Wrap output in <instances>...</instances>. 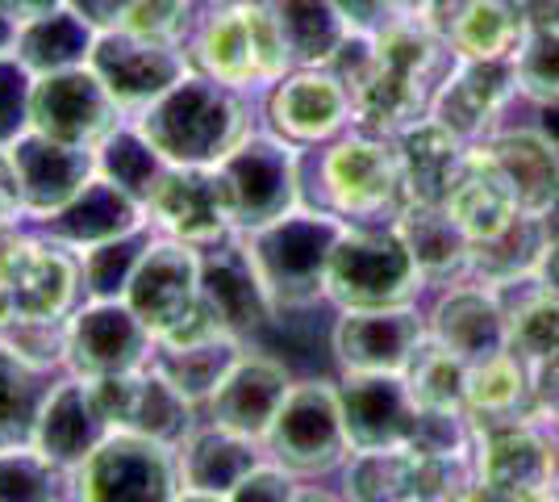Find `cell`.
<instances>
[{"mask_svg": "<svg viewBox=\"0 0 559 502\" xmlns=\"http://www.w3.org/2000/svg\"><path fill=\"white\" fill-rule=\"evenodd\" d=\"M305 201L338 214L350 226L396 222L409 206L396 139L355 126L313 155L305 151Z\"/></svg>", "mask_w": 559, "mask_h": 502, "instance_id": "obj_1", "label": "cell"}, {"mask_svg": "<svg viewBox=\"0 0 559 502\" xmlns=\"http://www.w3.org/2000/svg\"><path fill=\"white\" fill-rule=\"evenodd\" d=\"M130 121L171 167H217L255 130L247 93H234L201 72H188Z\"/></svg>", "mask_w": 559, "mask_h": 502, "instance_id": "obj_2", "label": "cell"}, {"mask_svg": "<svg viewBox=\"0 0 559 502\" xmlns=\"http://www.w3.org/2000/svg\"><path fill=\"white\" fill-rule=\"evenodd\" d=\"M347 226L350 222H343L338 214L305 201L293 214L238 235L280 318L318 311L326 302L330 256Z\"/></svg>", "mask_w": 559, "mask_h": 502, "instance_id": "obj_3", "label": "cell"}, {"mask_svg": "<svg viewBox=\"0 0 559 502\" xmlns=\"http://www.w3.org/2000/svg\"><path fill=\"white\" fill-rule=\"evenodd\" d=\"M185 50L192 59V72L210 75L234 93H267L280 75L293 72L288 47L259 0L213 4L192 25Z\"/></svg>", "mask_w": 559, "mask_h": 502, "instance_id": "obj_4", "label": "cell"}, {"mask_svg": "<svg viewBox=\"0 0 559 502\" xmlns=\"http://www.w3.org/2000/svg\"><path fill=\"white\" fill-rule=\"evenodd\" d=\"M426 293V277L409 256L396 222L347 226L330 256L326 306L334 311H384L414 306Z\"/></svg>", "mask_w": 559, "mask_h": 502, "instance_id": "obj_5", "label": "cell"}, {"mask_svg": "<svg viewBox=\"0 0 559 502\" xmlns=\"http://www.w3.org/2000/svg\"><path fill=\"white\" fill-rule=\"evenodd\" d=\"M263 453L301 481L338 474L350 456L338 382H326V377L293 382L276 423L263 440Z\"/></svg>", "mask_w": 559, "mask_h": 502, "instance_id": "obj_6", "label": "cell"}, {"mask_svg": "<svg viewBox=\"0 0 559 502\" xmlns=\"http://www.w3.org/2000/svg\"><path fill=\"white\" fill-rule=\"evenodd\" d=\"M185 494L171 444L114 431L80 469H71V502H176Z\"/></svg>", "mask_w": 559, "mask_h": 502, "instance_id": "obj_7", "label": "cell"}, {"mask_svg": "<svg viewBox=\"0 0 559 502\" xmlns=\"http://www.w3.org/2000/svg\"><path fill=\"white\" fill-rule=\"evenodd\" d=\"M238 218V235L267 226L305 206V151L284 143L272 130H251L217 164Z\"/></svg>", "mask_w": 559, "mask_h": 502, "instance_id": "obj_8", "label": "cell"}, {"mask_svg": "<svg viewBox=\"0 0 559 502\" xmlns=\"http://www.w3.org/2000/svg\"><path fill=\"white\" fill-rule=\"evenodd\" d=\"M0 289L13 318H68L84 302L80 256L38 226L0 235Z\"/></svg>", "mask_w": 559, "mask_h": 502, "instance_id": "obj_9", "label": "cell"}, {"mask_svg": "<svg viewBox=\"0 0 559 502\" xmlns=\"http://www.w3.org/2000/svg\"><path fill=\"white\" fill-rule=\"evenodd\" d=\"M263 130L318 151L355 130V96L330 68H293L263 93Z\"/></svg>", "mask_w": 559, "mask_h": 502, "instance_id": "obj_10", "label": "cell"}, {"mask_svg": "<svg viewBox=\"0 0 559 502\" xmlns=\"http://www.w3.org/2000/svg\"><path fill=\"white\" fill-rule=\"evenodd\" d=\"M88 68L100 75V84L109 89L117 109L126 121L139 118L146 105H155L159 96L180 84L192 72V59L180 43H159V38H142L134 30H100Z\"/></svg>", "mask_w": 559, "mask_h": 502, "instance_id": "obj_11", "label": "cell"}, {"mask_svg": "<svg viewBox=\"0 0 559 502\" xmlns=\"http://www.w3.org/2000/svg\"><path fill=\"white\" fill-rule=\"evenodd\" d=\"M126 306L139 314L155 339L185 327L201 311V247L151 231L126 289Z\"/></svg>", "mask_w": 559, "mask_h": 502, "instance_id": "obj_12", "label": "cell"}, {"mask_svg": "<svg viewBox=\"0 0 559 502\" xmlns=\"http://www.w3.org/2000/svg\"><path fill=\"white\" fill-rule=\"evenodd\" d=\"M121 121L126 114L117 109V101L93 68L34 75V96H29V130L34 135L96 151Z\"/></svg>", "mask_w": 559, "mask_h": 502, "instance_id": "obj_13", "label": "cell"}, {"mask_svg": "<svg viewBox=\"0 0 559 502\" xmlns=\"http://www.w3.org/2000/svg\"><path fill=\"white\" fill-rule=\"evenodd\" d=\"M155 335L126 302H80L68 314V369L84 382H109L151 364Z\"/></svg>", "mask_w": 559, "mask_h": 502, "instance_id": "obj_14", "label": "cell"}, {"mask_svg": "<svg viewBox=\"0 0 559 502\" xmlns=\"http://www.w3.org/2000/svg\"><path fill=\"white\" fill-rule=\"evenodd\" d=\"M151 231L210 252L238 235V218L217 167H167L164 185L146 201Z\"/></svg>", "mask_w": 559, "mask_h": 502, "instance_id": "obj_15", "label": "cell"}, {"mask_svg": "<svg viewBox=\"0 0 559 502\" xmlns=\"http://www.w3.org/2000/svg\"><path fill=\"white\" fill-rule=\"evenodd\" d=\"M426 343V311L384 306V311H334L330 357L338 373H401Z\"/></svg>", "mask_w": 559, "mask_h": 502, "instance_id": "obj_16", "label": "cell"}, {"mask_svg": "<svg viewBox=\"0 0 559 502\" xmlns=\"http://www.w3.org/2000/svg\"><path fill=\"white\" fill-rule=\"evenodd\" d=\"M480 490L501 502H522L559 481V431L538 419L485 428L476 456Z\"/></svg>", "mask_w": 559, "mask_h": 502, "instance_id": "obj_17", "label": "cell"}, {"mask_svg": "<svg viewBox=\"0 0 559 502\" xmlns=\"http://www.w3.org/2000/svg\"><path fill=\"white\" fill-rule=\"evenodd\" d=\"M350 453H380L414 444L421 407L401 373H338Z\"/></svg>", "mask_w": 559, "mask_h": 502, "instance_id": "obj_18", "label": "cell"}, {"mask_svg": "<svg viewBox=\"0 0 559 502\" xmlns=\"http://www.w3.org/2000/svg\"><path fill=\"white\" fill-rule=\"evenodd\" d=\"M242 352H247V339L230 335L201 306L185 327H176L171 335L155 339L151 364L185 394L192 407L205 410V402L217 394V385L230 377V369L238 364Z\"/></svg>", "mask_w": 559, "mask_h": 502, "instance_id": "obj_19", "label": "cell"}, {"mask_svg": "<svg viewBox=\"0 0 559 502\" xmlns=\"http://www.w3.org/2000/svg\"><path fill=\"white\" fill-rule=\"evenodd\" d=\"M114 435L109 410L100 402L96 382H84L75 373H59L50 382L43 410H38V428H34V448L50 456L59 469H80L88 456Z\"/></svg>", "mask_w": 559, "mask_h": 502, "instance_id": "obj_20", "label": "cell"}, {"mask_svg": "<svg viewBox=\"0 0 559 502\" xmlns=\"http://www.w3.org/2000/svg\"><path fill=\"white\" fill-rule=\"evenodd\" d=\"M513 96H518L513 59H455V68L447 72L430 101V118L443 121L464 143H480L492 130H501L497 121Z\"/></svg>", "mask_w": 559, "mask_h": 502, "instance_id": "obj_21", "label": "cell"}, {"mask_svg": "<svg viewBox=\"0 0 559 502\" xmlns=\"http://www.w3.org/2000/svg\"><path fill=\"white\" fill-rule=\"evenodd\" d=\"M426 335L443 343L447 352L476 364L510 348V318L501 293L476 281H455L435 289V302L426 306Z\"/></svg>", "mask_w": 559, "mask_h": 502, "instance_id": "obj_22", "label": "cell"}, {"mask_svg": "<svg viewBox=\"0 0 559 502\" xmlns=\"http://www.w3.org/2000/svg\"><path fill=\"white\" fill-rule=\"evenodd\" d=\"M96 389L109 410L114 431H134V435L176 448L188 431L201 423V410L192 407L155 364H142L139 373H126V377L96 382Z\"/></svg>", "mask_w": 559, "mask_h": 502, "instance_id": "obj_23", "label": "cell"}, {"mask_svg": "<svg viewBox=\"0 0 559 502\" xmlns=\"http://www.w3.org/2000/svg\"><path fill=\"white\" fill-rule=\"evenodd\" d=\"M201 306L238 339H255L280 323L276 306L238 235L201 252Z\"/></svg>", "mask_w": 559, "mask_h": 502, "instance_id": "obj_24", "label": "cell"}, {"mask_svg": "<svg viewBox=\"0 0 559 502\" xmlns=\"http://www.w3.org/2000/svg\"><path fill=\"white\" fill-rule=\"evenodd\" d=\"M288 389H293L288 364L276 360L272 352L247 348L230 369V377L217 385V394L205 402L201 419L263 444L272 423H276L280 407H284V398H288Z\"/></svg>", "mask_w": 559, "mask_h": 502, "instance_id": "obj_25", "label": "cell"}, {"mask_svg": "<svg viewBox=\"0 0 559 502\" xmlns=\"http://www.w3.org/2000/svg\"><path fill=\"white\" fill-rule=\"evenodd\" d=\"M9 160H13L17 189H22L25 226H43L96 176V151L55 143L34 130L9 147Z\"/></svg>", "mask_w": 559, "mask_h": 502, "instance_id": "obj_26", "label": "cell"}, {"mask_svg": "<svg viewBox=\"0 0 559 502\" xmlns=\"http://www.w3.org/2000/svg\"><path fill=\"white\" fill-rule=\"evenodd\" d=\"M38 231H43L47 240L63 243L75 256H84V252H93V247H105V243L130 240V235L151 231V218H146V206L134 201L130 192L117 189L114 180L93 176V180L75 192L59 214H50Z\"/></svg>", "mask_w": 559, "mask_h": 502, "instance_id": "obj_27", "label": "cell"}, {"mask_svg": "<svg viewBox=\"0 0 559 502\" xmlns=\"http://www.w3.org/2000/svg\"><path fill=\"white\" fill-rule=\"evenodd\" d=\"M485 160H489L501 176L510 192L518 197V210L526 214H556L559 210V147L538 130V126H526V130H513V126H501L492 130L489 139L472 143Z\"/></svg>", "mask_w": 559, "mask_h": 502, "instance_id": "obj_28", "label": "cell"}, {"mask_svg": "<svg viewBox=\"0 0 559 502\" xmlns=\"http://www.w3.org/2000/svg\"><path fill=\"white\" fill-rule=\"evenodd\" d=\"M263 456H267L263 444H255V440H247V435H238L230 428H217L210 419H201L176 444L185 490H192V494H213V499H226Z\"/></svg>", "mask_w": 559, "mask_h": 502, "instance_id": "obj_29", "label": "cell"}, {"mask_svg": "<svg viewBox=\"0 0 559 502\" xmlns=\"http://www.w3.org/2000/svg\"><path fill=\"white\" fill-rule=\"evenodd\" d=\"M393 139L396 151H401L405 201L409 206H443L472 143H464L460 135H451L443 121L435 118L414 121V126H405Z\"/></svg>", "mask_w": 559, "mask_h": 502, "instance_id": "obj_30", "label": "cell"}, {"mask_svg": "<svg viewBox=\"0 0 559 502\" xmlns=\"http://www.w3.org/2000/svg\"><path fill=\"white\" fill-rule=\"evenodd\" d=\"M551 218L547 214H522L510 226H501L489 240L472 243V264H467V281L489 289H510L538 277V264L547 256L551 243Z\"/></svg>", "mask_w": 559, "mask_h": 502, "instance_id": "obj_31", "label": "cell"}, {"mask_svg": "<svg viewBox=\"0 0 559 502\" xmlns=\"http://www.w3.org/2000/svg\"><path fill=\"white\" fill-rule=\"evenodd\" d=\"M396 231L409 247V256L426 277V289H447L467 281L472 240L467 231L447 214V206H405L396 218Z\"/></svg>", "mask_w": 559, "mask_h": 502, "instance_id": "obj_32", "label": "cell"}, {"mask_svg": "<svg viewBox=\"0 0 559 502\" xmlns=\"http://www.w3.org/2000/svg\"><path fill=\"white\" fill-rule=\"evenodd\" d=\"M467 415L480 428H501V423H522L538 419V382L535 373L513 357L510 348L467 364ZM543 423V419H538Z\"/></svg>", "mask_w": 559, "mask_h": 502, "instance_id": "obj_33", "label": "cell"}, {"mask_svg": "<svg viewBox=\"0 0 559 502\" xmlns=\"http://www.w3.org/2000/svg\"><path fill=\"white\" fill-rule=\"evenodd\" d=\"M443 206L447 214L464 226L472 243L489 240V235H497L501 226H510L513 218L522 214L518 210V197L506 185V176L476 147H467V160L460 167V176H455V185H451Z\"/></svg>", "mask_w": 559, "mask_h": 502, "instance_id": "obj_34", "label": "cell"}, {"mask_svg": "<svg viewBox=\"0 0 559 502\" xmlns=\"http://www.w3.org/2000/svg\"><path fill=\"white\" fill-rule=\"evenodd\" d=\"M510 318V352L531 373H559V293L538 285V277L522 285L497 289Z\"/></svg>", "mask_w": 559, "mask_h": 502, "instance_id": "obj_35", "label": "cell"}, {"mask_svg": "<svg viewBox=\"0 0 559 502\" xmlns=\"http://www.w3.org/2000/svg\"><path fill=\"white\" fill-rule=\"evenodd\" d=\"M96 30L75 4H63L47 17L29 22L17 30V59L34 75H55V72H71V68H88L96 47Z\"/></svg>", "mask_w": 559, "mask_h": 502, "instance_id": "obj_36", "label": "cell"}, {"mask_svg": "<svg viewBox=\"0 0 559 502\" xmlns=\"http://www.w3.org/2000/svg\"><path fill=\"white\" fill-rule=\"evenodd\" d=\"M259 4L272 13L293 68H330V59L347 43L350 30L334 9V0H259Z\"/></svg>", "mask_w": 559, "mask_h": 502, "instance_id": "obj_37", "label": "cell"}, {"mask_svg": "<svg viewBox=\"0 0 559 502\" xmlns=\"http://www.w3.org/2000/svg\"><path fill=\"white\" fill-rule=\"evenodd\" d=\"M526 25V4L518 0H472L447 22L443 38L455 59H513Z\"/></svg>", "mask_w": 559, "mask_h": 502, "instance_id": "obj_38", "label": "cell"}, {"mask_svg": "<svg viewBox=\"0 0 559 502\" xmlns=\"http://www.w3.org/2000/svg\"><path fill=\"white\" fill-rule=\"evenodd\" d=\"M167 167L171 164H167L155 147L146 143V135H142L134 121H121L114 135L96 147V176L114 180L117 189L130 192L142 206H146V201L155 197V189L164 185Z\"/></svg>", "mask_w": 559, "mask_h": 502, "instance_id": "obj_39", "label": "cell"}, {"mask_svg": "<svg viewBox=\"0 0 559 502\" xmlns=\"http://www.w3.org/2000/svg\"><path fill=\"white\" fill-rule=\"evenodd\" d=\"M50 382H55L50 373H38L13 348L0 343V453L34 444L38 410H43Z\"/></svg>", "mask_w": 559, "mask_h": 502, "instance_id": "obj_40", "label": "cell"}, {"mask_svg": "<svg viewBox=\"0 0 559 502\" xmlns=\"http://www.w3.org/2000/svg\"><path fill=\"white\" fill-rule=\"evenodd\" d=\"M409 394L418 398L421 415H467V360L447 352L426 335L414 364L405 369Z\"/></svg>", "mask_w": 559, "mask_h": 502, "instance_id": "obj_41", "label": "cell"}, {"mask_svg": "<svg viewBox=\"0 0 559 502\" xmlns=\"http://www.w3.org/2000/svg\"><path fill=\"white\" fill-rule=\"evenodd\" d=\"M71 474L34 444L0 453V502H68Z\"/></svg>", "mask_w": 559, "mask_h": 502, "instance_id": "obj_42", "label": "cell"}, {"mask_svg": "<svg viewBox=\"0 0 559 502\" xmlns=\"http://www.w3.org/2000/svg\"><path fill=\"white\" fill-rule=\"evenodd\" d=\"M146 240H151V231L84 252V256H80L84 302H126V289H130V277H134V268H139V260H142Z\"/></svg>", "mask_w": 559, "mask_h": 502, "instance_id": "obj_43", "label": "cell"}, {"mask_svg": "<svg viewBox=\"0 0 559 502\" xmlns=\"http://www.w3.org/2000/svg\"><path fill=\"white\" fill-rule=\"evenodd\" d=\"M513 75H518V96L535 105H556L559 101V34L547 25L531 22L526 38L513 55Z\"/></svg>", "mask_w": 559, "mask_h": 502, "instance_id": "obj_44", "label": "cell"}, {"mask_svg": "<svg viewBox=\"0 0 559 502\" xmlns=\"http://www.w3.org/2000/svg\"><path fill=\"white\" fill-rule=\"evenodd\" d=\"M0 343L38 373L59 377L68 369V318H9L0 327Z\"/></svg>", "mask_w": 559, "mask_h": 502, "instance_id": "obj_45", "label": "cell"}, {"mask_svg": "<svg viewBox=\"0 0 559 502\" xmlns=\"http://www.w3.org/2000/svg\"><path fill=\"white\" fill-rule=\"evenodd\" d=\"M29 96H34V72L17 59V50L0 55V151L29 135Z\"/></svg>", "mask_w": 559, "mask_h": 502, "instance_id": "obj_46", "label": "cell"}, {"mask_svg": "<svg viewBox=\"0 0 559 502\" xmlns=\"http://www.w3.org/2000/svg\"><path fill=\"white\" fill-rule=\"evenodd\" d=\"M297 486H301L297 474H288L272 456H263L255 469L226 494V502H293Z\"/></svg>", "mask_w": 559, "mask_h": 502, "instance_id": "obj_47", "label": "cell"}, {"mask_svg": "<svg viewBox=\"0 0 559 502\" xmlns=\"http://www.w3.org/2000/svg\"><path fill=\"white\" fill-rule=\"evenodd\" d=\"M334 9L343 13L350 34H380L396 17L389 0H334Z\"/></svg>", "mask_w": 559, "mask_h": 502, "instance_id": "obj_48", "label": "cell"}, {"mask_svg": "<svg viewBox=\"0 0 559 502\" xmlns=\"http://www.w3.org/2000/svg\"><path fill=\"white\" fill-rule=\"evenodd\" d=\"M17 226H25L22 189H17V172H13L9 151H0V235H9Z\"/></svg>", "mask_w": 559, "mask_h": 502, "instance_id": "obj_49", "label": "cell"}, {"mask_svg": "<svg viewBox=\"0 0 559 502\" xmlns=\"http://www.w3.org/2000/svg\"><path fill=\"white\" fill-rule=\"evenodd\" d=\"M63 4H71V0H0V13L22 30V25L38 22V17H47V13L63 9Z\"/></svg>", "mask_w": 559, "mask_h": 502, "instance_id": "obj_50", "label": "cell"}, {"mask_svg": "<svg viewBox=\"0 0 559 502\" xmlns=\"http://www.w3.org/2000/svg\"><path fill=\"white\" fill-rule=\"evenodd\" d=\"M464 4H472V0H426L421 17H426V22H430L435 30H439V34H443L447 22H451V17H455V13L464 9Z\"/></svg>", "mask_w": 559, "mask_h": 502, "instance_id": "obj_51", "label": "cell"}, {"mask_svg": "<svg viewBox=\"0 0 559 502\" xmlns=\"http://www.w3.org/2000/svg\"><path fill=\"white\" fill-rule=\"evenodd\" d=\"M538 285L551 289V293H559V231L551 235V243H547V256H543V264H538Z\"/></svg>", "mask_w": 559, "mask_h": 502, "instance_id": "obj_52", "label": "cell"}, {"mask_svg": "<svg viewBox=\"0 0 559 502\" xmlns=\"http://www.w3.org/2000/svg\"><path fill=\"white\" fill-rule=\"evenodd\" d=\"M526 17L559 34V0H531V4H526Z\"/></svg>", "mask_w": 559, "mask_h": 502, "instance_id": "obj_53", "label": "cell"}, {"mask_svg": "<svg viewBox=\"0 0 559 502\" xmlns=\"http://www.w3.org/2000/svg\"><path fill=\"white\" fill-rule=\"evenodd\" d=\"M293 502H347L343 490H326V486H297Z\"/></svg>", "mask_w": 559, "mask_h": 502, "instance_id": "obj_54", "label": "cell"}, {"mask_svg": "<svg viewBox=\"0 0 559 502\" xmlns=\"http://www.w3.org/2000/svg\"><path fill=\"white\" fill-rule=\"evenodd\" d=\"M538 130L559 147V101L556 105H538Z\"/></svg>", "mask_w": 559, "mask_h": 502, "instance_id": "obj_55", "label": "cell"}, {"mask_svg": "<svg viewBox=\"0 0 559 502\" xmlns=\"http://www.w3.org/2000/svg\"><path fill=\"white\" fill-rule=\"evenodd\" d=\"M389 9H393L396 17H421L426 0H389Z\"/></svg>", "mask_w": 559, "mask_h": 502, "instance_id": "obj_56", "label": "cell"}, {"mask_svg": "<svg viewBox=\"0 0 559 502\" xmlns=\"http://www.w3.org/2000/svg\"><path fill=\"white\" fill-rule=\"evenodd\" d=\"M13 47H17V25L0 13V55H4V50H13Z\"/></svg>", "mask_w": 559, "mask_h": 502, "instance_id": "obj_57", "label": "cell"}, {"mask_svg": "<svg viewBox=\"0 0 559 502\" xmlns=\"http://www.w3.org/2000/svg\"><path fill=\"white\" fill-rule=\"evenodd\" d=\"M522 502H559V481H551L547 490H538V494H531V499H522Z\"/></svg>", "mask_w": 559, "mask_h": 502, "instance_id": "obj_58", "label": "cell"}, {"mask_svg": "<svg viewBox=\"0 0 559 502\" xmlns=\"http://www.w3.org/2000/svg\"><path fill=\"white\" fill-rule=\"evenodd\" d=\"M176 502H226V499H213V494H192V490H185Z\"/></svg>", "mask_w": 559, "mask_h": 502, "instance_id": "obj_59", "label": "cell"}, {"mask_svg": "<svg viewBox=\"0 0 559 502\" xmlns=\"http://www.w3.org/2000/svg\"><path fill=\"white\" fill-rule=\"evenodd\" d=\"M518 4H531V0H518Z\"/></svg>", "mask_w": 559, "mask_h": 502, "instance_id": "obj_60", "label": "cell"}, {"mask_svg": "<svg viewBox=\"0 0 559 502\" xmlns=\"http://www.w3.org/2000/svg\"><path fill=\"white\" fill-rule=\"evenodd\" d=\"M68 502H71V499H68Z\"/></svg>", "mask_w": 559, "mask_h": 502, "instance_id": "obj_61", "label": "cell"}]
</instances>
